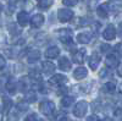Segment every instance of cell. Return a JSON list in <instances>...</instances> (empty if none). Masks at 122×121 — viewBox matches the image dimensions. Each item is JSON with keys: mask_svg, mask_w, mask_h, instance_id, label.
Wrapping results in <instances>:
<instances>
[{"mask_svg": "<svg viewBox=\"0 0 122 121\" xmlns=\"http://www.w3.org/2000/svg\"><path fill=\"white\" fill-rule=\"evenodd\" d=\"M18 1H26V0H18Z\"/></svg>", "mask_w": 122, "mask_h": 121, "instance_id": "40", "label": "cell"}, {"mask_svg": "<svg viewBox=\"0 0 122 121\" xmlns=\"http://www.w3.org/2000/svg\"><path fill=\"white\" fill-rule=\"evenodd\" d=\"M71 66H72V64H71V61L66 56L60 58V60H59V67L62 70V71H70Z\"/></svg>", "mask_w": 122, "mask_h": 121, "instance_id": "15", "label": "cell"}, {"mask_svg": "<svg viewBox=\"0 0 122 121\" xmlns=\"http://www.w3.org/2000/svg\"><path fill=\"white\" fill-rule=\"evenodd\" d=\"M42 67H43V72L45 75H50V74H53L55 71V65L53 63H50V61H44L42 64Z\"/></svg>", "mask_w": 122, "mask_h": 121, "instance_id": "18", "label": "cell"}, {"mask_svg": "<svg viewBox=\"0 0 122 121\" xmlns=\"http://www.w3.org/2000/svg\"><path fill=\"white\" fill-rule=\"evenodd\" d=\"M87 121H99V119H98L95 115H92V116H89V117L87 119Z\"/></svg>", "mask_w": 122, "mask_h": 121, "instance_id": "35", "label": "cell"}, {"mask_svg": "<svg viewBox=\"0 0 122 121\" xmlns=\"http://www.w3.org/2000/svg\"><path fill=\"white\" fill-rule=\"evenodd\" d=\"M97 14L100 18H107L109 16V5L107 4H101L97 9Z\"/></svg>", "mask_w": 122, "mask_h": 121, "instance_id": "14", "label": "cell"}, {"mask_svg": "<svg viewBox=\"0 0 122 121\" xmlns=\"http://www.w3.org/2000/svg\"><path fill=\"white\" fill-rule=\"evenodd\" d=\"M3 104H4V110H5V111H10V109H11V105H12L11 99L4 98V99H3Z\"/></svg>", "mask_w": 122, "mask_h": 121, "instance_id": "25", "label": "cell"}, {"mask_svg": "<svg viewBox=\"0 0 122 121\" xmlns=\"http://www.w3.org/2000/svg\"><path fill=\"white\" fill-rule=\"evenodd\" d=\"M9 31H10V33H11L12 36H18L20 33H21V29L16 26V23H11V25H10L9 26Z\"/></svg>", "mask_w": 122, "mask_h": 121, "instance_id": "24", "label": "cell"}, {"mask_svg": "<svg viewBox=\"0 0 122 121\" xmlns=\"http://www.w3.org/2000/svg\"><path fill=\"white\" fill-rule=\"evenodd\" d=\"M116 89V84L114 82H107L103 86V90L105 93H114Z\"/></svg>", "mask_w": 122, "mask_h": 121, "instance_id": "22", "label": "cell"}, {"mask_svg": "<svg viewBox=\"0 0 122 121\" xmlns=\"http://www.w3.org/2000/svg\"><path fill=\"white\" fill-rule=\"evenodd\" d=\"M59 36L64 44L72 43V32H71V29H59Z\"/></svg>", "mask_w": 122, "mask_h": 121, "instance_id": "4", "label": "cell"}, {"mask_svg": "<svg viewBox=\"0 0 122 121\" xmlns=\"http://www.w3.org/2000/svg\"><path fill=\"white\" fill-rule=\"evenodd\" d=\"M37 121H44V120H39V119H38V120H37Z\"/></svg>", "mask_w": 122, "mask_h": 121, "instance_id": "41", "label": "cell"}, {"mask_svg": "<svg viewBox=\"0 0 122 121\" xmlns=\"http://www.w3.org/2000/svg\"><path fill=\"white\" fill-rule=\"evenodd\" d=\"M101 121H112V120H111L110 117H105V119H103V120H101Z\"/></svg>", "mask_w": 122, "mask_h": 121, "instance_id": "37", "label": "cell"}, {"mask_svg": "<svg viewBox=\"0 0 122 121\" xmlns=\"http://www.w3.org/2000/svg\"><path fill=\"white\" fill-rule=\"evenodd\" d=\"M87 75H88V71L86 67H78L73 72V77L76 79H83L84 77H87Z\"/></svg>", "mask_w": 122, "mask_h": 121, "instance_id": "17", "label": "cell"}, {"mask_svg": "<svg viewBox=\"0 0 122 121\" xmlns=\"http://www.w3.org/2000/svg\"><path fill=\"white\" fill-rule=\"evenodd\" d=\"M72 103H73L72 97H64L61 99V106L62 108H68L70 105H72Z\"/></svg>", "mask_w": 122, "mask_h": 121, "instance_id": "23", "label": "cell"}, {"mask_svg": "<svg viewBox=\"0 0 122 121\" xmlns=\"http://www.w3.org/2000/svg\"><path fill=\"white\" fill-rule=\"evenodd\" d=\"M1 11H3V5L0 4V14H1Z\"/></svg>", "mask_w": 122, "mask_h": 121, "instance_id": "39", "label": "cell"}, {"mask_svg": "<svg viewBox=\"0 0 122 121\" xmlns=\"http://www.w3.org/2000/svg\"><path fill=\"white\" fill-rule=\"evenodd\" d=\"M77 3H78V0H62V4L65 6H75L77 5Z\"/></svg>", "mask_w": 122, "mask_h": 121, "instance_id": "28", "label": "cell"}, {"mask_svg": "<svg viewBox=\"0 0 122 121\" xmlns=\"http://www.w3.org/2000/svg\"><path fill=\"white\" fill-rule=\"evenodd\" d=\"M114 115H115V116H116L117 119H120V117H121V109H120V108H117V109L115 110Z\"/></svg>", "mask_w": 122, "mask_h": 121, "instance_id": "34", "label": "cell"}, {"mask_svg": "<svg viewBox=\"0 0 122 121\" xmlns=\"http://www.w3.org/2000/svg\"><path fill=\"white\" fill-rule=\"evenodd\" d=\"M39 109H40V113H42L43 115L53 119L54 116V113L56 110V106H55V103L50 102V100H44V102L40 103L39 105Z\"/></svg>", "mask_w": 122, "mask_h": 121, "instance_id": "1", "label": "cell"}, {"mask_svg": "<svg viewBox=\"0 0 122 121\" xmlns=\"http://www.w3.org/2000/svg\"><path fill=\"white\" fill-rule=\"evenodd\" d=\"M53 4H54V0H39L38 7L40 10H48Z\"/></svg>", "mask_w": 122, "mask_h": 121, "instance_id": "20", "label": "cell"}, {"mask_svg": "<svg viewBox=\"0 0 122 121\" xmlns=\"http://www.w3.org/2000/svg\"><path fill=\"white\" fill-rule=\"evenodd\" d=\"M117 75H118V76H121V70H120V68L117 70Z\"/></svg>", "mask_w": 122, "mask_h": 121, "instance_id": "38", "label": "cell"}, {"mask_svg": "<svg viewBox=\"0 0 122 121\" xmlns=\"http://www.w3.org/2000/svg\"><path fill=\"white\" fill-rule=\"evenodd\" d=\"M92 37H93L92 32H82V33L77 34V42L81 44H88L92 40Z\"/></svg>", "mask_w": 122, "mask_h": 121, "instance_id": "11", "label": "cell"}, {"mask_svg": "<svg viewBox=\"0 0 122 121\" xmlns=\"http://www.w3.org/2000/svg\"><path fill=\"white\" fill-rule=\"evenodd\" d=\"M59 54H60V49L57 47H50L45 52V56L48 59H55V58L59 56Z\"/></svg>", "mask_w": 122, "mask_h": 121, "instance_id": "16", "label": "cell"}, {"mask_svg": "<svg viewBox=\"0 0 122 121\" xmlns=\"http://www.w3.org/2000/svg\"><path fill=\"white\" fill-rule=\"evenodd\" d=\"M6 121H18V116L16 115V113L11 111V113H9V115L6 117Z\"/></svg>", "mask_w": 122, "mask_h": 121, "instance_id": "27", "label": "cell"}, {"mask_svg": "<svg viewBox=\"0 0 122 121\" xmlns=\"http://www.w3.org/2000/svg\"><path fill=\"white\" fill-rule=\"evenodd\" d=\"M36 99H37V97H36L34 92H27V94H26V100L27 102L32 103V102H36Z\"/></svg>", "mask_w": 122, "mask_h": 121, "instance_id": "26", "label": "cell"}, {"mask_svg": "<svg viewBox=\"0 0 122 121\" xmlns=\"http://www.w3.org/2000/svg\"><path fill=\"white\" fill-rule=\"evenodd\" d=\"M100 60H101L100 54L97 53V52H94L93 54L90 55V58H89V66H90V68L92 70H97L98 66H99V64H100Z\"/></svg>", "mask_w": 122, "mask_h": 121, "instance_id": "9", "label": "cell"}, {"mask_svg": "<svg viewBox=\"0 0 122 121\" xmlns=\"http://www.w3.org/2000/svg\"><path fill=\"white\" fill-rule=\"evenodd\" d=\"M17 109H20L21 111H25V110H28V105L26 104V100L25 102H21L17 104Z\"/></svg>", "mask_w": 122, "mask_h": 121, "instance_id": "29", "label": "cell"}, {"mask_svg": "<svg viewBox=\"0 0 122 121\" xmlns=\"http://www.w3.org/2000/svg\"><path fill=\"white\" fill-rule=\"evenodd\" d=\"M67 81H68V78L66 76L57 74V75L53 76L51 78L49 79V83L51 84V86H62V84H65L67 82Z\"/></svg>", "mask_w": 122, "mask_h": 121, "instance_id": "5", "label": "cell"}, {"mask_svg": "<svg viewBox=\"0 0 122 121\" xmlns=\"http://www.w3.org/2000/svg\"><path fill=\"white\" fill-rule=\"evenodd\" d=\"M29 21H30V25H32L33 28H39L44 23V16L42 14H36Z\"/></svg>", "mask_w": 122, "mask_h": 121, "instance_id": "8", "label": "cell"}, {"mask_svg": "<svg viewBox=\"0 0 122 121\" xmlns=\"http://www.w3.org/2000/svg\"><path fill=\"white\" fill-rule=\"evenodd\" d=\"M6 89H7V92L10 94H15L16 93V90H17V86H16V82L12 79H10L9 82L6 83Z\"/></svg>", "mask_w": 122, "mask_h": 121, "instance_id": "21", "label": "cell"}, {"mask_svg": "<svg viewBox=\"0 0 122 121\" xmlns=\"http://www.w3.org/2000/svg\"><path fill=\"white\" fill-rule=\"evenodd\" d=\"M118 64H120V60H118V58L115 54H110V55L106 56V60H105L106 67H109V68H116L118 66Z\"/></svg>", "mask_w": 122, "mask_h": 121, "instance_id": "7", "label": "cell"}, {"mask_svg": "<svg viewBox=\"0 0 122 121\" xmlns=\"http://www.w3.org/2000/svg\"><path fill=\"white\" fill-rule=\"evenodd\" d=\"M103 37H104V39H106V40H112V39H115V37H116L115 26H114V25H107V27L104 29V32H103Z\"/></svg>", "mask_w": 122, "mask_h": 121, "instance_id": "6", "label": "cell"}, {"mask_svg": "<svg viewBox=\"0 0 122 121\" xmlns=\"http://www.w3.org/2000/svg\"><path fill=\"white\" fill-rule=\"evenodd\" d=\"M120 48H121V44H120V43H117V44L115 45V52H116V53H118V54L121 53V50H120Z\"/></svg>", "mask_w": 122, "mask_h": 121, "instance_id": "36", "label": "cell"}, {"mask_svg": "<svg viewBox=\"0 0 122 121\" xmlns=\"http://www.w3.org/2000/svg\"><path fill=\"white\" fill-rule=\"evenodd\" d=\"M86 49H78L77 52L73 53V61L77 64H82L84 63V58H86Z\"/></svg>", "mask_w": 122, "mask_h": 121, "instance_id": "13", "label": "cell"}, {"mask_svg": "<svg viewBox=\"0 0 122 121\" xmlns=\"http://www.w3.org/2000/svg\"><path fill=\"white\" fill-rule=\"evenodd\" d=\"M37 120H38V116L36 114H30L29 116H27L25 119V121H37Z\"/></svg>", "mask_w": 122, "mask_h": 121, "instance_id": "32", "label": "cell"}, {"mask_svg": "<svg viewBox=\"0 0 122 121\" xmlns=\"http://www.w3.org/2000/svg\"><path fill=\"white\" fill-rule=\"evenodd\" d=\"M17 22H18V25L21 27L27 26L28 22H29V15H28V12L27 11H20L17 14Z\"/></svg>", "mask_w": 122, "mask_h": 121, "instance_id": "10", "label": "cell"}, {"mask_svg": "<svg viewBox=\"0 0 122 121\" xmlns=\"http://www.w3.org/2000/svg\"><path fill=\"white\" fill-rule=\"evenodd\" d=\"M100 49H101V52H103V53H106V52H109V49H111V47L109 44H101Z\"/></svg>", "mask_w": 122, "mask_h": 121, "instance_id": "33", "label": "cell"}, {"mask_svg": "<svg viewBox=\"0 0 122 121\" xmlns=\"http://www.w3.org/2000/svg\"><path fill=\"white\" fill-rule=\"evenodd\" d=\"M18 89L20 90H22V92H28V89H29V82H28V78L26 77H22L21 79H20V82H18Z\"/></svg>", "mask_w": 122, "mask_h": 121, "instance_id": "19", "label": "cell"}, {"mask_svg": "<svg viewBox=\"0 0 122 121\" xmlns=\"http://www.w3.org/2000/svg\"><path fill=\"white\" fill-rule=\"evenodd\" d=\"M87 110H88V103L84 102V100H81V102H78V103L75 105L73 114H75V116H77V117H83V116L87 114Z\"/></svg>", "mask_w": 122, "mask_h": 121, "instance_id": "3", "label": "cell"}, {"mask_svg": "<svg viewBox=\"0 0 122 121\" xmlns=\"http://www.w3.org/2000/svg\"><path fill=\"white\" fill-rule=\"evenodd\" d=\"M40 58V52L37 49H32V50H29L28 54H27V61L28 63H37L38 60Z\"/></svg>", "mask_w": 122, "mask_h": 121, "instance_id": "12", "label": "cell"}, {"mask_svg": "<svg viewBox=\"0 0 122 121\" xmlns=\"http://www.w3.org/2000/svg\"><path fill=\"white\" fill-rule=\"evenodd\" d=\"M5 66H6V60L1 54H0V70H4Z\"/></svg>", "mask_w": 122, "mask_h": 121, "instance_id": "31", "label": "cell"}, {"mask_svg": "<svg viewBox=\"0 0 122 121\" xmlns=\"http://www.w3.org/2000/svg\"><path fill=\"white\" fill-rule=\"evenodd\" d=\"M73 11L70 9H60L57 11V18L60 22L62 23H66V22H70L71 20L73 18Z\"/></svg>", "mask_w": 122, "mask_h": 121, "instance_id": "2", "label": "cell"}, {"mask_svg": "<svg viewBox=\"0 0 122 121\" xmlns=\"http://www.w3.org/2000/svg\"><path fill=\"white\" fill-rule=\"evenodd\" d=\"M114 1H116V0H114Z\"/></svg>", "mask_w": 122, "mask_h": 121, "instance_id": "42", "label": "cell"}, {"mask_svg": "<svg viewBox=\"0 0 122 121\" xmlns=\"http://www.w3.org/2000/svg\"><path fill=\"white\" fill-rule=\"evenodd\" d=\"M29 77L30 78H38V79H40V74H39V71H38V70H36V71H34V70H32V71H30V74H29Z\"/></svg>", "mask_w": 122, "mask_h": 121, "instance_id": "30", "label": "cell"}]
</instances>
